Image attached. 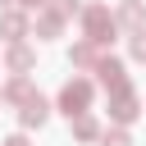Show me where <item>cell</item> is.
<instances>
[{"instance_id": "1", "label": "cell", "mask_w": 146, "mask_h": 146, "mask_svg": "<svg viewBox=\"0 0 146 146\" xmlns=\"http://www.w3.org/2000/svg\"><path fill=\"white\" fill-rule=\"evenodd\" d=\"M87 105H91V82L78 78V82H68V87L59 91V110H64L68 119H73V114H87Z\"/></svg>"}, {"instance_id": "2", "label": "cell", "mask_w": 146, "mask_h": 146, "mask_svg": "<svg viewBox=\"0 0 146 146\" xmlns=\"http://www.w3.org/2000/svg\"><path fill=\"white\" fill-rule=\"evenodd\" d=\"M105 32H114V18H110V9H87V36L91 41H105Z\"/></svg>"}, {"instance_id": "3", "label": "cell", "mask_w": 146, "mask_h": 146, "mask_svg": "<svg viewBox=\"0 0 146 146\" xmlns=\"http://www.w3.org/2000/svg\"><path fill=\"white\" fill-rule=\"evenodd\" d=\"M110 114H114L119 123H132V114H137V96H132V87H119V91H114Z\"/></svg>"}, {"instance_id": "4", "label": "cell", "mask_w": 146, "mask_h": 146, "mask_svg": "<svg viewBox=\"0 0 146 146\" xmlns=\"http://www.w3.org/2000/svg\"><path fill=\"white\" fill-rule=\"evenodd\" d=\"M96 73H100V82H105V87H114V91H119V87H128V82H123V64H119V59H100V64H96Z\"/></svg>"}, {"instance_id": "5", "label": "cell", "mask_w": 146, "mask_h": 146, "mask_svg": "<svg viewBox=\"0 0 146 146\" xmlns=\"http://www.w3.org/2000/svg\"><path fill=\"white\" fill-rule=\"evenodd\" d=\"M32 123H46V100H41V96H32V100L23 105V128H32Z\"/></svg>"}, {"instance_id": "6", "label": "cell", "mask_w": 146, "mask_h": 146, "mask_svg": "<svg viewBox=\"0 0 146 146\" xmlns=\"http://www.w3.org/2000/svg\"><path fill=\"white\" fill-rule=\"evenodd\" d=\"M73 132H78L82 141H91V137H96L100 128H96V119H87V114H78V123H73Z\"/></svg>"}, {"instance_id": "7", "label": "cell", "mask_w": 146, "mask_h": 146, "mask_svg": "<svg viewBox=\"0 0 146 146\" xmlns=\"http://www.w3.org/2000/svg\"><path fill=\"white\" fill-rule=\"evenodd\" d=\"M23 27H27V23H23V14H5V18H0V32H9V36H18Z\"/></svg>"}, {"instance_id": "8", "label": "cell", "mask_w": 146, "mask_h": 146, "mask_svg": "<svg viewBox=\"0 0 146 146\" xmlns=\"http://www.w3.org/2000/svg\"><path fill=\"white\" fill-rule=\"evenodd\" d=\"M73 64H96V50H91V46H78V50H73Z\"/></svg>"}, {"instance_id": "9", "label": "cell", "mask_w": 146, "mask_h": 146, "mask_svg": "<svg viewBox=\"0 0 146 146\" xmlns=\"http://www.w3.org/2000/svg\"><path fill=\"white\" fill-rule=\"evenodd\" d=\"M27 59H32V55H27L23 46H14V50H9V64H14V68H27Z\"/></svg>"}, {"instance_id": "10", "label": "cell", "mask_w": 146, "mask_h": 146, "mask_svg": "<svg viewBox=\"0 0 146 146\" xmlns=\"http://www.w3.org/2000/svg\"><path fill=\"white\" fill-rule=\"evenodd\" d=\"M132 55H137V59H146V32H137V36H132Z\"/></svg>"}, {"instance_id": "11", "label": "cell", "mask_w": 146, "mask_h": 146, "mask_svg": "<svg viewBox=\"0 0 146 146\" xmlns=\"http://www.w3.org/2000/svg\"><path fill=\"white\" fill-rule=\"evenodd\" d=\"M105 146H132L128 132H105Z\"/></svg>"}, {"instance_id": "12", "label": "cell", "mask_w": 146, "mask_h": 146, "mask_svg": "<svg viewBox=\"0 0 146 146\" xmlns=\"http://www.w3.org/2000/svg\"><path fill=\"white\" fill-rule=\"evenodd\" d=\"M68 9H78V0H59V14H68Z\"/></svg>"}, {"instance_id": "13", "label": "cell", "mask_w": 146, "mask_h": 146, "mask_svg": "<svg viewBox=\"0 0 146 146\" xmlns=\"http://www.w3.org/2000/svg\"><path fill=\"white\" fill-rule=\"evenodd\" d=\"M5 146H27V141H23V137H9V141H5Z\"/></svg>"}, {"instance_id": "14", "label": "cell", "mask_w": 146, "mask_h": 146, "mask_svg": "<svg viewBox=\"0 0 146 146\" xmlns=\"http://www.w3.org/2000/svg\"><path fill=\"white\" fill-rule=\"evenodd\" d=\"M0 5H9V0H0Z\"/></svg>"}, {"instance_id": "15", "label": "cell", "mask_w": 146, "mask_h": 146, "mask_svg": "<svg viewBox=\"0 0 146 146\" xmlns=\"http://www.w3.org/2000/svg\"><path fill=\"white\" fill-rule=\"evenodd\" d=\"M0 96H5V91H0Z\"/></svg>"}, {"instance_id": "16", "label": "cell", "mask_w": 146, "mask_h": 146, "mask_svg": "<svg viewBox=\"0 0 146 146\" xmlns=\"http://www.w3.org/2000/svg\"><path fill=\"white\" fill-rule=\"evenodd\" d=\"M32 5H36V0H32Z\"/></svg>"}]
</instances>
